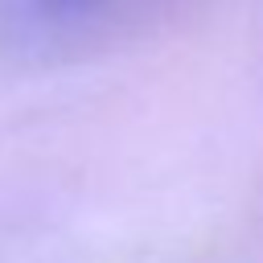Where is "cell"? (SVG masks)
Returning a JSON list of instances; mask_svg holds the SVG:
<instances>
[{
    "label": "cell",
    "instance_id": "6da1fadb",
    "mask_svg": "<svg viewBox=\"0 0 263 263\" xmlns=\"http://www.w3.org/2000/svg\"><path fill=\"white\" fill-rule=\"evenodd\" d=\"M107 4L111 0H12L16 16L33 21V25H70V21H82Z\"/></svg>",
    "mask_w": 263,
    "mask_h": 263
}]
</instances>
